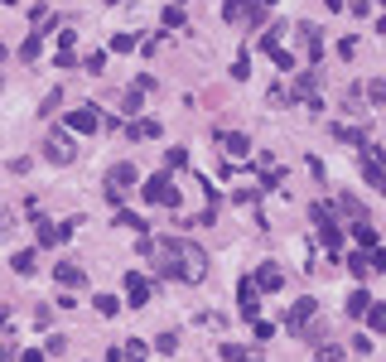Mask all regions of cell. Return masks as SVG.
<instances>
[{
	"mask_svg": "<svg viewBox=\"0 0 386 362\" xmlns=\"http://www.w3.org/2000/svg\"><path fill=\"white\" fill-rule=\"evenodd\" d=\"M44 155H49L53 165H73V160H78V145H73V135H68V131H49Z\"/></svg>",
	"mask_w": 386,
	"mask_h": 362,
	"instance_id": "5b68a950",
	"label": "cell"
},
{
	"mask_svg": "<svg viewBox=\"0 0 386 362\" xmlns=\"http://www.w3.org/2000/svg\"><path fill=\"white\" fill-rule=\"evenodd\" d=\"M106 362H126V358H121V348H111V353H106Z\"/></svg>",
	"mask_w": 386,
	"mask_h": 362,
	"instance_id": "b9f144b4",
	"label": "cell"
},
{
	"mask_svg": "<svg viewBox=\"0 0 386 362\" xmlns=\"http://www.w3.org/2000/svg\"><path fill=\"white\" fill-rule=\"evenodd\" d=\"M324 5H328V10H343V0H324Z\"/></svg>",
	"mask_w": 386,
	"mask_h": 362,
	"instance_id": "7bdbcfd3",
	"label": "cell"
},
{
	"mask_svg": "<svg viewBox=\"0 0 386 362\" xmlns=\"http://www.w3.org/2000/svg\"><path fill=\"white\" fill-rule=\"evenodd\" d=\"M121 358H126V362H145V358H150V348H145L140 338H126V343H121Z\"/></svg>",
	"mask_w": 386,
	"mask_h": 362,
	"instance_id": "d6986e66",
	"label": "cell"
},
{
	"mask_svg": "<svg viewBox=\"0 0 386 362\" xmlns=\"http://www.w3.org/2000/svg\"><path fill=\"white\" fill-rule=\"evenodd\" d=\"M34 324H39V329H49V324H53V309H49V304H39V309H34Z\"/></svg>",
	"mask_w": 386,
	"mask_h": 362,
	"instance_id": "d590c367",
	"label": "cell"
},
{
	"mask_svg": "<svg viewBox=\"0 0 386 362\" xmlns=\"http://www.w3.org/2000/svg\"><path fill=\"white\" fill-rule=\"evenodd\" d=\"M0 63H5V44H0Z\"/></svg>",
	"mask_w": 386,
	"mask_h": 362,
	"instance_id": "f6af8a7d",
	"label": "cell"
},
{
	"mask_svg": "<svg viewBox=\"0 0 386 362\" xmlns=\"http://www.w3.org/2000/svg\"><path fill=\"white\" fill-rule=\"evenodd\" d=\"M155 348H160V353H179V338H174V334H160Z\"/></svg>",
	"mask_w": 386,
	"mask_h": 362,
	"instance_id": "d6a6232c",
	"label": "cell"
},
{
	"mask_svg": "<svg viewBox=\"0 0 386 362\" xmlns=\"http://www.w3.org/2000/svg\"><path fill=\"white\" fill-rule=\"evenodd\" d=\"M0 5H15V0H0Z\"/></svg>",
	"mask_w": 386,
	"mask_h": 362,
	"instance_id": "7dc6e473",
	"label": "cell"
},
{
	"mask_svg": "<svg viewBox=\"0 0 386 362\" xmlns=\"http://www.w3.org/2000/svg\"><path fill=\"white\" fill-rule=\"evenodd\" d=\"M116 222H121V227H131V232H145V222H140L135 213H116Z\"/></svg>",
	"mask_w": 386,
	"mask_h": 362,
	"instance_id": "1f68e13d",
	"label": "cell"
},
{
	"mask_svg": "<svg viewBox=\"0 0 386 362\" xmlns=\"http://www.w3.org/2000/svg\"><path fill=\"white\" fill-rule=\"evenodd\" d=\"M140 198L145 203H160V208H179V188L169 174H150V179L140 183Z\"/></svg>",
	"mask_w": 386,
	"mask_h": 362,
	"instance_id": "7a4b0ae2",
	"label": "cell"
},
{
	"mask_svg": "<svg viewBox=\"0 0 386 362\" xmlns=\"http://www.w3.org/2000/svg\"><path fill=\"white\" fill-rule=\"evenodd\" d=\"M362 179L372 183V188H382V193H386V170H382V165H372V160H362Z\"/></svg>",
	"mask_w": 386,
	"mask_h": 362,
	"instance_id": "ffe728a7",
	"label": "cell"
},
{
	"mask_svg": "<svg viewBox=\"0 0 386 362\" xmlns=\"http://www.w3.org/2000/svg\"><path fill=\"white\" fill-rule=\"evenodd\" d=\"M169 170H189V150H184V145L169 150Z\"/></svg>",
	"mask_w": 386,
	"mask_h": 362,
	"instance_id": "f546056e",
	"label": "cell"
},
{
	"mask_svg": "<svg viewBox=\"0 0 386 362\" xmlns=\"http://www.w3.org/2000/svg\"><path fill=\"white\" fill-rule=\"evenodd\" d=\"M111 49H116V54H131V49H140V44H135V34H116Z\"/></svg>",
	"mask_w": 386,
	"mask_h": 362,
	"instance_id": "f1b7e54d",
	"label": "cell"
},
{
	"mask_svg": "<svg viewBox=\"0 0 386 362\" xmlns=\"http://www.w3.org/2000/svg\"><path fill=\"white\" fill-rule=\"evenodd\" d=\"M299 44H304V58L319 63V54H324V34H319L314 24H299Z\"/></svg>",
	"mask_w": 386,
	"mask_h": 362,
	"instance_id": "4fadbf2b",
	"label": "cell"
},
{
	"mask_svg": "<svg viewBox=\"0 0 386 362\" xmlns=\"http://www.w3.org/2000/svg\"><path fill=\"white\" fill-rule=\"evenodd\" d=\"M0 362H19V353H15V348L5 343V348H0Z\"/></svg>",
	"mask_w": 386,
	"mask_h": 362,
	"instance_id": "ab89813d",
	"label": "cell"
},
{
	"mask_svg": "<svg viewBox=\"0 0 386 362\" xmlns=\"http://www.w3.org/2000/svg\"><path fill=\"white\" fill-rule=\"evenodd\" d=\"M348 271L358 275V280H367V275H372V261H367V252H353V256H348Z\"/></svg>",
	"mask_w": 386,
	"mask_h": 362,
	"instance_id": "44dd1931",
	"label": "cell"
},
{
	"mask_svg": "<svg viewBox=\"0 0 386 362\" xmlns=\"http://www.w3.org/2000/svg\"><path fill=\"white\" fill-rule=\"evenodd\" d=\"M39 39H44V34H34V39L19 49V58H24V63H34V58H39Z\"/></svg>",
	"mask_w": 386,
	"mask_h": 362,
	"instance_id": "4dcf8cb0",
	"label": "cell"
},
{
	"mask_svg": "<svg viewBox=\"0 0 386 362\" xmlns=\"http://www.w3.org/2000/svg\"><path fill=\"white\" fill-rule=\"evenodd\" d=\"M261 5L256 0H222V19L227 24H261Z\"/></svg>",
	"mask_w": 386,
	"mask_h": 362,
	"instance_id": "8992f818",
	"label": "cell"
},
{
	"mask_svg": "<svg viewBox=\"0 0 386 362\" xmlns=\"http://www.w3.org/2000/svg\"><path fill=\"white\" fill-rule=\"evenodd\" d=\"M222 358H227V362H261L251 348H242V343H227V348H222Z\"/></svg>",
	"mask_w": 386,
	"mask_h": 362,
	"instance_id": "7402d4cb",
	"label": "cell"
},
{
	"mask_svg": "<svg viewBox=\"0 0 386 362\" xmlns=\"http://www.w3.org/2000/svg\"><path fill=\"white\" fill-rule=\"evenodd\" d=\"M256 5H261V10H271V5H276V0H256Z\"/></svg>",
	"mask_w": 386,
	"mask_h": 362,
	"instance_id": "ee69618b",
	"label": "cell"
},
{
	"mask_svg": "<svg viewBox=\"0 0 386 362\" xmlns=\"http://www.w3.org/2000/svg\"><path fill=\"white\" fill-rule=\"evenodd\" d=\"M19 362H44V353H39V348H24V353H19Z\"/></svg>",
	"mask_w": 386,
	"mask_h": 362,
	"instance_id": "f35d334b",
	"label": "cell"
},
{
	"mask_svg": "<svg viewBox=\"0 0 386 362\" xmlns=\"http://www.w3.org/2000/svg\"><path fill=\"white\" fill-rule=\"evenodd\" d=\"M237 304H242V319H261V290H256V280H242L237 285Z\"/></svg>",
	"mask_w": 386,
	"mask_h": 362,
	"instance_id": "52a82bcc",
	"label": "cell"
},
{
	"mask_svg": "<svg viewBox=\"0 0 386 362\" xmlns=\"http://www.w3.org/2000/svg\"><path fill=\"white\" fill-rule=\"evenodd\" d=\"M372 97H377V101H386V83H377V88H372Z\"/></svg>",
	"mask_w": 386,
	"mask_h": 362,
	"instance_id": "60d3db41",
	"label": "cell"
},
{
	"mask_svg": "<svg viewBox=\"0 0 386 362\" xmlns=\"http://www.w3.org/2000/svg\"><path fill=\"white\" fill-rule=\"evenodd\" d=\"M140 256H150L155 271L174 275V280H203L208 275V256L184 237H140Z\"/></svg>",
	"mask_w": 386,
	"mask_h": 362,
	"instance_id": "6da1fadb",
	"label": "cell"
},
{
	"mask_svg": "<svg viewBox=\"0 0 386 362\" xmlns=\"http://www.w3.org/2000/svg\"><path fill=\"white\" fill-rule=\"evenodd\" d=\"M131 135H140V140L145 135H160V121H131Z\"/></svg>",
	"mask_w": 386,
	"mask_h": 362,
	"instance_id": "484cf974",
	"label": "cell"
},
{
	"mask_svg": "<svg viewBox=\"0 0 386 362\" xmlns=\"http://www.w3.org/2000/svg\"><path fill=\"white\" fill-rule=\"evenodd\" d=\"M367 309H372V295L367 290H353L348 295V319H367Z\"/></svg>",
	"mask_w": 386,
	"mask_h": 362,
	"instance_id": "9a60e30c",
	"label": "cell"
},
{
	"mask_svg": "<svg viewBox=\"0 0 386 362\" xmlns=\"http://www.w3.org/2000/svg\"><path fill=\"white\" fill-rule=\"evenodd\" d=\"M140 101H145V88H140V83L121 92V111H126V116H140Z\"/></svg>",
	"mask_w": 386,
	"mask_h": 362,
	"instance_id": "2e32d148",
	"label": "cell"
},
{
	"mask_svg": "<svg viewBox=\"0 0 386 362\" xmlns=\"http://www.w3.org/2000/svg\"><path fill=\"white\" fill-rule=\"evenodd\" d=\"M96 126V106H78V111H68V131H78V135H92Z\"/></svg>",
	"mask_w": 386,
	"mask_h": 362,
	"instance_id": "30bf717a",
	"label": "cell"
},
{
	"mask_svg": "<svg viewBox=\"0 0 386 362\" xmlns=\"http://www.w3.org/2000/svg\"><path fill=\"white\" fill-rule=\"evenodd\" d=\"M309 217L319 222V237H324V247H328V252H343V227L333 222L328 203H309Z\"/></svg>",
	"mask_w": 386,
	"mask_h": 362,
	"instance_id": "3957f363",
	"label": "cell"
},
{
	"mask_svg": "<svg viewBox=\"0 0 386 362\" xmlns=\"http://www.w3.org/2000/svg\"><path fill=\"white\" fill-rule=\"evenodd\" d=\"M367 324H372V334H386V304H372V309H367Z\"/></svg>",
	"mask_w": 386,
	"mask_h": 362,
	"instance_id": "cb8c5ba5",
	"label": "cell"
},
{
	"mask_svg": "<svg viewBox=\"0 0 386 362\" xmlns=\"http://www.w3.org/2000/svg\"><path fill=\"white\" fill-rule=\"evenodd\" d=\"M333 135H338V140H348V145H367L358 126H333Z\"/></svg>",
	"mask_w": 386,
	"mask_h": 362,
	"instance_id": "d4e9b609",
	"label": "cell"
},
{
	"mask_svg": "<svg viewBox=\"0 0 386 362\" xmlns=\"http://www.w3.org/2000/svg\"><path fill=\"white\" fill-rule=\"evenodd\" d=\"M314 299H294L290 304V314H285V324H290V334H309V324H314Z\"/></svg>",
	"mask_w": 386,
	"mask_h": 362,
	"instance_id": "ba28073f",
	"label": "cell"
},
{
	"mask_svg": "<svg viewBox=\"0 0 386 362\" xmlns=\"http://www.w3.org/2000/svg\"><path fill=\"white\" fill-rule=\"evenodd\" d=\"M382 34H386V15H382Z\"/></svg>",
	"mask_w": 386,
	"mask_h": 362,
	"instance_id": "bcb514c9",
	"label": "cell"
},
{
	"mask_svg": "<svg viewBox=\"0 0 386 362\" xmlns=\"http://www.w3.org/2000/svg\"><path fill=\"white\" fill-rule=\"evenodd\" d=\"M92 309H96V314H106V319H111V314H121L116 295H92Z\"/></svg>",
	"mask_w": 386,
	"mask_h": 362,
	"instance_id": "603a6c76",
	"label": "cell"
},
{
	"mask_svg": "<svg viewBox=\"0 0 386 362\" xmlns=\"http://www.w3.org/2000/svg\"><path fill=\"white\" fill-rule=\"evenodd\" d=\"M83 68H87V73H101V68H106V58H101V54H87V63H83Z\"/></svg>",
	"mask_w": 386,
	"mask_h": 362,
	"instance_id": "8d00e7d4",
	"label": "cell"
},
{
	"mask_svg": "<svg viewBox=\"0 0 386 362\" xmlns=\"http://www.w3.org/2000/svg\"><path fill=\"white\" fill-rule=\"evenodd\" d=\"M367 261H372V271H386V252L377 247V252H367Z\"/></svg>",
	"mask_w": 386,
	"mask_h": 362,
	"instance_id": "74e56055",
	"label": "cell"
},
{
	"mask_svg": "<svg viewBox=\"0 0 386 362\" xmlns=\"http://www.w3.org/2000/svg\"><path fill=\"white\" fill-rule=\"evenodd\" d=\"M126 299H131V309L150 304V275L145 271H126Z\"/></svg>",
	"mask_w": 386,
	"mask_h": 362,
	"instance_id": "9c48e42d",
	"label": "cell"
},
{
	"mask_svg": "<svg viewBox=\"0 0 386 362\" xmlns=\"http://www.w3.org/2000/svg\"><path fill=\"white\" fill-rule=\"evenodd\" d=\"M353 237H358V247H362V252H377V227H372L367 217H362V222L353 227Z\"/></svg>",
	"mask_w": 386,
	"mask_h": 362,
	"instance_id": "ac0fdd59",
	"label": "cell"
},
{
	"mask_svg": "<svg viewBox=\"0 0 386 362\" xmlns=\"http://www.w3.org/2000/svg\"><path fill=\"white\" fill-rule=\"evenodd\" d=\"M338 208H343V213H348V217H358V222H362V217H367V213H362V203H358V198H348V193H343V198H338Z\"/></svg>",
	"mask_w": 386,
	"mask_h": 362,
	"instance_id": "4316f807",
	"label": "cell"
},
{
	"mask_svg": "<svg viewBox=\"0 0 386 362\" xmlns=\"http://www.w3.org/2000/svg\"><path fill=\"white\" fill-rule=\"evenodd\" d=\"M343 358V348H338V343H324V348H319V362H338Z\"/></svg>",
	"mask_w": 386,
	"mask_h": 362,
	"instance_id": "e575fe53",
	"label": "cell"
},
{
	"mask_svg": "<svg viewBox=\"0 0 386 362\" xmlns=\"http://www.w3.org/2000/svg\"><path fill=\"white\" fill-rule=\"evenodd\" d=\"M34 266H39V252H15L10 256V271L15 275H34Z\"/></svg>",
	"mask_w": 386,
	"mask_h": 362,
	"instance_id": "e0dca14e",
	"label": "cell"
},
{
	"mask_svg": "<svg viewBox=\"0 0 386 362\" xmlns=\"http://www.w3.org/2000/svg\"><path fill=\"white\" fill-rule=\"evenodd\" d=\"M217 140H222V150H227L232 160H246V155H251V140H246L242 131H222Z\"/></svg>",
	"mask_w": 386,
	"mask_h": 362,
	"instance_id": "5bb4252c",
	"label": "cell"
},
{
	"mask_svg": "<svg viewBox=\"0 0 386 362\" xmlns=\"http://www.w3.org/2000/svg\"><path fill=\"white\" fill-rule=\"evenodd\" d=\"M53 275H58V285H63V290H73V285L83 290V285H87V271H83L78 261H58V266H53Z\"/></svg>",
	"mask_w": 386,
	"mask_h": 362,
	"instance_id": "8fae6325",
	"label": "cell"
},
{
	"mask_svg": "<svg viewBox=\"0 0 386 362\" xmlns=\"http://www.w3.org/2000/svg\"><path fill=\"white\" fill-rule=\"evenodd\" d=\"M266 58H271V63H276V68H294V58H290L285 49H271V54H266Z\"/></svg>",
	"mask_w": 386,
	"mask_h": 362,
	"instance_id": "836d02e7",
	"label": "cell"
},
{
	"mask_svg": "<svg viewBox=\"0 0 386 362\" xmlns=\"http://www.w3.org/2000/svg\"><path fill=\"white\" fill-rule=\"evenodd\" d=\"M251 280H256V290H271V295H276V290L285 285V275H280V266H276V261L256 266V275H251Z\"/></svg>",
	"mask_w": 386,
	"mask_h": 362,
	"instance_id": "7c38bea8",
	"label": "cell"
},
{
	"mask_svg": "<svg viewBox=\"0 0 386 362\" xmlns=\"http://www.w3.org/2000/svg\"><path fill=\"white\" fill-rule=\"evenodd\" d=\"M58 101H63V88H53L44 101H39V116H49V111H58Z\"/></svg>",
	"mask_w": 386,
	"mask_h": 362,
	"instance_id": "83f0119b",
	"label": "cell"
},
{
	"mask_svg": "<svg viewBox=\"0 0 386 362\" xmlns=\"http://www.w3.org/2000/svg\"><path fill=\"white\" fill-rule=\"evenodd\" d=\"M126 188H135V165H126V160H121V165L106 174V198H111V208H121Z\"/></svg>",
	"mask_w": 386,
	"mask_h": 362,
	"instance_id": "277c9868",
	"label": "cell"
}]
</instances>
